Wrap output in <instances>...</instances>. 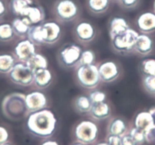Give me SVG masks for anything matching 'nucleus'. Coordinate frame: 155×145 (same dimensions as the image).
I'll use <instances>...</instances> for the list:
<instances>
[{
	"label": "nucleus",
	"mask_w": 155,
	"mask_h": 145,
	"mask_svg": "<svg viewBox=\"0 0 155 145\" xmlns=\"http://www.w3.org/2000/svg\"><path fill=\"white\" fill-rule=\"evenodd\" d=\"M129 134L131 137L138 143V145L142 144L144 142H145V135H144V131L138 129V128L133 127L130 129Z\"/></svg>",
	"instance_id": "nucleus-33"
},
{
	"label": "nucleus",
	"mask_w": 155,
	"mask_h": 145,
	"mask_svg": "<svg viewBox=\"0 0 155 145\" xmlns=\"http://www.w3.org/2000/svg\"><path fill=\"white\" fill-rule=\"evenodd\" d=\"M129 27L128 21L122 16H113L110 18L108 22V31L110 40L116 36L121 34L127 31Z\"/></svg>",
	"instance_id": "nucleus-15"
},
{
	"label": "nucleus",
	"mask_w": 155,
	"mask_h": 145,
	"mask_svg": "<svg viewBox=\"0 0 155 145\" xmlns=\"http://www.w3.org/2000/svg\"><path fill=\"white\" fill-rule=\"evenodd\" d=\"M9 139V132L6 128L0 125V145L7 143Z\"/></svg>",
	"instance_id": "nucleus-38"
},
{
	"label": "nucleus",
	"mask_w": 155,
	"mask_h": 145,
	"mask_svg": "<svg viewBox=\"0 0 155 145\" xmlns=\"http://www.w3.org/2000/svg\"><path fill=\"white\" fill-rule=\"evenodd\" d=\"M100 77L102 81L110 83L114 81L120 75V68L113 61H105L97 66Z\"/></svg>",
	"instance_id": "nucleus-10"
},
{
	"label": "nucleus",
	"mask_w": 155,
	"mask_h": 145,
	"mask_svg": "<svg viewBox=\"0 0 155 145\" xmlns=\"http://www.w3.org/2000/svg\"><path fill=\"white\" fill-rule=\"evenodd\" d=\"M72 145H84V144H83V143H80V142H77V143H73Z\"/></svg>",
	"instance_id": "nucleus-44"
},
{
	"label": "nucleus",
	"mask_w": 155,
	"mask_h": 145,
	"mask_svg": "<svg viewBox=\"0 0 155 145\" xmlns=\"http://www.w3.org/2000/svg\"><path fill=\"white\" fill-rule=\"evenodd\" d=\"M28 39H29L35 46H41L44 44L41 31V24L32 25L28 33Z\"/></svg>",
	"instance_id": "nucleus-28"
},
{
	"label": "nucleus",
	"mask_w": 155,
	"mask_h": 145,
	"mask_svg": "<svg viewBox=\"0 0 155 145\" xmlns=\"http://www.w3.org/2000/svg\"><path fill=\"white\" fill-rule=\"evenodd\" d=\"M136 26L142 34H151L155 31V13L144 12L136 18Z\"/></svg>",
	"instance_id": "nucleus-14"
},
{
	"label": "nucleus",
	"mask_w": 155,
	"mask_h": 145,
	"mask_svg": "<svg viewBox=\"0 0 155 145\" xmlns=\"http://www.w3.org/2000/svg\"><path fill=\"white\" fill-rule=\"evenodd\" d=\"M20 16L28 18L32 25H40L45 19V12L41 5L34 3L23 10Z\"/></svg>",
	"instance_id": "nucleus-16"
},
{
	"label": "nucleus",
	"mask_w": 155,
	"mask_h": 145,
	"mask_svg": "<svg viewBox=\"0 0 155 145\" xmlns=\"http://www.w3.org/2000/svg\"><path fill=\"white\" fill-rule=\"evenodd\" d=\"M82 53L81 46L74 43H67L59 49L57 59L59 64L65 68H72L78 65Z\"/></svg>",
	"instance_id": "nucleus-7"
},
{
	"label": "nucleus",
	"mask_w": 155,
	"mask_h": 145,
	"mask_svg": "<svg viewBox=\"0 0 155 145\" xmlns=\"http://www.w3.org/2000/svg\"><path fill=\"white\" fill-rule=\"evenodd\" d=\"M8 76L12 83L19 86L28 87L34 83V72L25 62H16Z\"/></svg>",
	"instance_id": "nucleus-8"
},
{
	"label": "nucleus",
	"mask_w": 155,
	"mask_h": 145,
	"mask_svg": "<svg viewBox=\"0 0 155 145\" xmlns=\"http://www.w3.org/2000/svg\"><path fill=\"white\" fill-rule=\"evenodd\" d=\"M41 31L44 43L47 45L56 43L62 34L60 25L54 21H48L41 24Z\"/></svg>",
	"instance_id": "nucleus-9"
},
{
	"label": "nucleus",
	"mask_w": 155,
	"mask_h": 145,
	"mask_svg": "<svg viewBox=\"0 0 155 145\" xmlns=\"http://www.w3.org/2000/svg\"><path fill=\"white\" fill-rule=\"evenodd\" d=\"M110 0H86V7L94 15H101L109 9Z\"/></svg>",
	"instance_id": "nucleus-23"
},
{
	"label": "nucleus",
	"mask_w": 155,
	"mask_h": 145,
	"mask_svg": "<svg viewBox=\"0 0 155 145\" xmlns=\"http://www.w3.org/2000/svg\"><path fill=\"white\" fill-rule=\"evenodd\" d=\"M153 49V41L147 34H142L138 35L135 41L134 51L142 56H147Z\"/></svg>",
	"instance_id": "nucleus-17"
},
{
	"label": "nucleus",
	"mask_w": 155,
	"mask_h": 145,
	"mask_svg": "<svg viewBox=\"0 0 155 145\" xmlns=\"http://www.w3.org/2000/svg\"><path fill=\"white\" fill-rule=\"evenodd\" d=\"M148 111H149V113L151 114V116H153V120H154V122H155V107H152V108H150V110H148ZM154 123H155V122H154Z\"/></svg>",
	"instance_id": "nucleus-42"
},
{
	"label": "nucleus",
	"mask_w": 155,
	"mask_h": 145,
	"mask_svg": "<svg viewBox=\"0 0 155 145\" xmlns=\"http://www.w3.org/2000/svg\"><path fill=\"white\" fill-rule=\"evenodd\" d=\"M16 62L17 59L14 55L6 53H0V74H8Z\"/></svg>",
	"instance_id": "nucleus-25"
},
{
	"label": "nucleus",
	"mask_w": 155,
	"mask_h": 145,
	"mask_svg": "<svg viewBox=\"0 0 155 145\" xmlns=\"http://www.w3.org/2000/svg\"></svg>",
	"instance_id": "nucleus-47"
},
{
	"label": "nucleus",
	"mask_w": 155,
	"mask_h": 145,
	"mask_svg": "<svg viewBox=\"0 0 155 145\" xmlns=\"http://www.w3.org/2000/svg\"><path fill=\"white\" fill-rule=\"evenodd\" d=\"M139 34L135 30L129 28L124 33L116 36L111 40V45L116 53L126 54L134 51L135 41Z\"/></svg>",
	"instance_id": "nucleus-5"
},
{
	"label": "nucleus",
	"mask_w": 155,
	"mask_h": 145,
	"mask_svg": "<svg viewBox=\"0 0 155 145\" xmlns=\"http://www.w3.org/2000/svg\"><path fill=\"white\" fill-rule=\"evenodd\" d=\"M56 125L57 119L55 114L46 108L30 113L26 122L28 131L41 138L52 137L56 129Z\"/></svg>",
	"instance_id": "nucleus-1"
},
{
	"label": "nucleus",
	"mask_w": 155,
	"mask_h": 145,
	"mask_svg": "<svg viewBox=\"0 0 155 145\" xmlns=\"http://www.w3.org/2000/svg\"><path fill=\"white\" fill-rule=\"evenodd\" d=\"M14 30L12 24L9 22H1L0 23V42L8 43L15 38Z\"/></svg>",
	"instance_id": "nucleus-27"
},
{
	"label": "nucleus",
	"mask_w": 155,
	"mask_h": 145,
	"mask_svg": "<svg viewBox=\"0 0 155 145\" xmlns=\"http://www.w3.org/2000/svg\"><path fill=\"white\" fill-rule=\"evenodd\" d=\"M1 145H12V144H11V143H8V142H7V143H3V144H1Z\"/></svg>",
	"instance_id": "nucleus-46"
},
{
	"label": "nucleus",
	"mask_w": 155,
	"mask_h": 145,
	"mask_svg": "<svg viewBox=\"0 0 155 145\" xmlns=\"http://www.w3.org/2000/svg\"><path fill=\"white\" fill-rule=\"evenodd\" d=\"M111 110L109 104L106 102L92 104L89 113L96 120H104L110 116Z\"/></svg>",
	"instance_id": "nucleus-21"
},
{
	"label": "nucleus",
	"mask_w": 155,
	"mask_h": 145,
	"mask_svg": "<svg viewBox=\"0 0 155 145\" xmlns=\"http://www.w3.org/2000/svg\"><path fill=\"white\" fill-rule=\"evenodd\" d=\"M8 12V5L5 0H0V19H2Z\"/></svg>",
	"instance_id": "nucleus-40"
},
{
	"label": "nucleus",
	"mask_w": 155,
	"mask_h": 145,
	"mask_svg": "<svg viewBox=\"0 0 155 145\" xmlns=\"http://www.w3.org/2000/svg\"><path fill=\"white\" fill-rule=\"evenodd\" d=\"M75 76L80 86L86 89H94L101 81L97 66L94 64L77 66Z\"/></svg>",
	"instance_id": "nucleus-4"
},
{
	"label": "nucleus",
	"mask_w": 155,
	"mask_h": 145,
	"mask_svg": "<svg viewBox=\"0 0 155 145\" xmlns=\"http://www.w3.org/2000/svg\"><path fill=\"white\" fill-rule=\"evenodd\" d=\"M99 129L96 123L89 120L81 121L74 129L76 140L83 144H91L97 140Z\"/></svg>",
	"instance_id": "nucleus-6"
},
{
	"label": "nucleus",
	"mask_w": 155,
	"mask_h": 145,
	"mask_svg": "<svg viewBox=\"0 0 155 145\" xmlns=\"http://www.w3.org/2000/svg\"><path fill=\"white\" fill-rule=\"evenodd\" d=\"M88 97L90 98L92 104H96V103L105 102L107 99V95L104 92L101 91H92L89 94Z\"/></svg>",
	"instance_id": "nucleus-34"
},
{
	"label": "nucleus",
	"mask_w": 155,
	"mask_h": 145,
	"mask_svg": "<svg viewBox=\"0 0 155 145\" xmlns=\"http://www.w3.org/2000/svg\"><path fill=\"white\" fill-rule=\"evenodd\" d=\"M145 141L148 143H155V125L144 131Z\"/></svg>",
	"instance_id": "nucleus-36"
},
{
	"label": "nucleus",
	"mask_w": 155,
	"mask_h": 145,
	"mask_svg": "<svg viewBox=\"0 0 155 145\" xmlns=\"http://www.w3.org/2000/svg\"><path fill=\"white\" fill-rule=\"evenodd\" d=\"M142 85L148 94L155 95V74L143 76Z\"/></svg>",
	"instance_id": "nucleus-32"
},
{
	"label": "nucleus",
	"mask_w": 155,
	"mask_h": 145,
	"mask_svg": "<svg viewBox=\"0 0 155 145\" xmlns=\"http://www.w3.org/2000/svg\"><path fill=\"white\" fill-rule=\"evenodd\" d=\"M41 145H59V143H58L56 140H45V141L43 142Z\"/></svg>",
	"instance_id": "nucleus-41"
},
{
	"label": "nucleus",
	"mask_w": 155,
	"mask_h": 145,
	"mask_svg": "<svg viewBox=\"0 0 155 145\" xmlns=\"http://www.w3.org/2000/svg\"><path fill=\"white\" fill-rule=\"evenodd\" d=\"M121 143L122 145H138V143L131 137L129 133L122 136Z\"/></svg>",
	"instance_id": "nucleus-39"
},
{
	"label": "nucleus",
	"mask_w": 155,
	"mask_h": 145,
	"mask_svg": "<svg viewBox=\"0 0 155 145\" xmlns=\"http://www.w3.org/2000/svg\"><path fill=\"white\" fill-rule=\"evenodd\" d=\"M96 59L95 53L91 50H86L82 51L77 66L80 65H93Z\"/></svg>",
	"instance_id": "nucleus-30"
},
{
	"label": "nucleus",
	"mask_w": 155,
	"mask_h": 145,
	"mask_svg": "<svg viewBox=\"0 0 155 145\" xmlns=\"http://www.w3.org/2000/svg\"><path fill=\"white\" fill-rule=\"evenodd\" d=\"M74 107L79 113H89L92 106V102L87 96L80 95L75 98L74 102Z\"/></svg>",
	"instance_id": "nucleus-29"
},
{
	"label": "nucleus",
	"mask_w": 155,
	"mask_h": 145,
	"mask_svg": "<svg viewBox=\"0 0 155 145\" xmlns=\"http://www.w3.org/2000/svg\"><path fill=\"white\" fill-rule=\"evenodd\" d=\"M53 81V74L48 68L39 69L34 73V83L39 89L48 87Z\"/></svg>",
	"instance_id": "nucleus-18"
},
{
	"label": "nucleus",
	"mask_w": 155,
	"mask_h": 145,
	"mask_svg": "<svg viewBox=\"0 0 155 145\" xmlns=\"http://www.w3.org/2000/svg\"><path fill=\"white\" fill-rule=\"evenodd\" d=\"M25 97V94L17 92L5 96L2 101V111L4 116L12 120H19L28 116Z\"/></svg>",
	"instance_id": "nucleus-2"
},
{
	"label": "nucleus",
	"mask_w": 155,
	"mask_h": 145,
	"mask_svg": "<svg viewBox=\"0 0 155 145\" xmlns=\"http://www.w3.org/2000/svg\"><path fill=\"white\" fill-rule=\"evenodd\" d=\"M53 13L59 21L70 22L78 18L81 9L75 0H56L53 5Z\"/></svg>",
	"instance_id": "nucleus-3"
},
{
	"label": "nucleus",
	"mask_w": 155,
	"mask_h": 145,
	"mask_svg": "<svg viewBox=\"0 0 155 145\" xmlns=\"http://www.w3.org/2000/svg\"><path fill=\"white\" fill-rule=\"evenodd\" d=\"M36 53V46L29 40L24 39L14 47V56L18 62H26Z\"/></svg>",
	"instance_id": "nucleus-11"
},
{
	"label": "nucleus",
	"mask_w": 155,
	"mask_h": 145,
	"mask_svg": "<svg viewBox=\"0 0 155 145\" xmlns=\"http://www.w3.org/2000/svg\"><path fill=\"white\" fill-rule=\"evenodd\" d=\"M134 125L135 128L146 131L154 126V120L149 111H142L138 113L134 119Z\"/></svg>",
	"instance_id": "nucleus-19"
},
{
	"label": "nucleus",
	"mask_w": 155,
	"mask_h": 145,
	"mask_svg": "<svg viewBox=\"0 0 155 145\" xmlns=\"http://www.w3.org/2000/svg\"><path fill=\"white\" fill-rule=\"evenodd\" d=\"M25 101L29 114L44 110L48 104L47 96L41 91H33L26 94Z\"/></svg>",
	"instance_id": "nucleus-12"
},
{
	"label": "nucleus",
	"mask_w": 155,
	"mask_h": 145,
	"mask_svg": "<svg viewBox=\"0 0 155 145\" xmlns=\"http://www.w3.org/2000/svg\"><path fill=\"white\" fill-rule=\"evenodd\" d=\"M11 24L15 36L21 38L27 37L30 28L32 26L28 18L21 16H18L13 19Z\"/></svg>",
	"instance_id": "nucleus-20"
},
{
	"label": "nucleus",
	"mask_w": 155,
	"mask_h": 145,
	"mask_svg": "<svg viewBox=\"0 0 155 145\" xmlns=\"http://www.w3.org/2000/svg\"><path fill=\"white\" fill-rule=\"evenodd\" d=\"M106 142L108 145H122L121 137L113 134H108L106 138Z\"/></svg>",
	"instance_id": "nucleus-37"
},
{
	"label": "nucleus",
	"mask_w": 155,
	"mask_h": 145,
	"mask_svg": "<svg viewBox=\"0 0 155 145\" xmlns=\"http://www.w3.org/2000/svg\"><path fill=\"white\" fill-rule=\"evenodd\" d=\"M34 3V0H10L9 8L13 14L20 16L23 10Z\"/></svg>",
	"instance_id": "nucleus-26"
},
{
	"label": "nucleus",
	"mask_w": 155,
	"mask_h": 145,
	"mask_svg": "<svg viewBox=\"0 0 155 145\" xmlns=\"http://www.w3.org/2000/svg\"><path fill=\"white\" fill-rule=\"evenodd\" d=\"M96 145H108V143L107 142H101V143H97Z\"/></svg>",
	"instance_id": "nucleus-43"
},
{
	"label": "nucleus",
	"mask_w": 155,
	"mask_h": 145,
	"mask_svg": "<svg viewBox=\"0 0 155 145\" xmlns=\"http://www.w3.org/2000/svg\"><path fill=\"white\" fill-rule=\"evenodd\" d=\"M127 131V125L125 120L121 118H113L110 121L107 126L108 134L123 136Z\"/></svg>",
	"instance_id": "nucleus-22"
},
{
	"label": "nucleus",
	"mask_w": 155,
	"mask_h": 145,
	"mask_svg": "<svg viewBox=\"0 0 155 145\" xmlns=\"http://www.w3.org/2000/svg\"><path fill=\"white\" fill-rule=\"evenodd\" d=\"M25 63L34 73L37 70L47 68L48 67V60L47 58L44 55L37 53L32 57L30 58Z\"/></svg>",
	"instance_id": "nucleus-24"
},
{
	"label": "nucleus",
	"mask_w": 155,
	"mask_h": 145,
	"mask_svg": "<svg viewBox=\"0 0 155 145\" xmlns=\"http://www.w3.org/2000/svg\"><path fill=\"white\" fill-rule=\"evenodd\" d=\"M141 71L143 75L155 74V59H146L141 62Z\"/></svg>",
	"instance_id": "nucleus-31"
},
{
	"label": "nucleus",
	"mask_w": 155,
	"mask_h": 145,
	"mask_svg": "<svg viewBox=\"0 0 155 145\" xmlns=\"http://www.w3.org/2000/svg\"><path fill=\"white\" fill-rule=\"evenodd\" d=\"M74 34L78 41L81 43H89L95 38L97 31L91 22L81 21L74 26Z\"/></svg>",
	"instance_id": "nucleus-13"
},
{
	"label": "nucleus",
	"mask_w": 155,
	"mask_h": 145,
	"mask_svg": "<svg viewBox=\"0 0 155 145\" xmlns=\"http://www.w3.org/2000/svg\"><path fill=\"white\" fill-rule=\"evenodd\" d=\"M118 4L124 9H134L137 8L141 2V0H117Z\"/></svg>",
	"instance_id": "nucleus-35"
},
{
	"label": "nucleus",
	"mask_w": 155,
	"mask_h": 145,
	"mask_svg": "<svg viewBox=\"0 0 155 145\" xmlns=\"http://www.w3.org/2000/svg\"><path fill=\"white\" fill-rule=\"evenodd\" d=\"M153 12L155 13V0L154 2H153Z\"/></svg>",
	"instance_id": "nucleus-45"
}]
</instances>
